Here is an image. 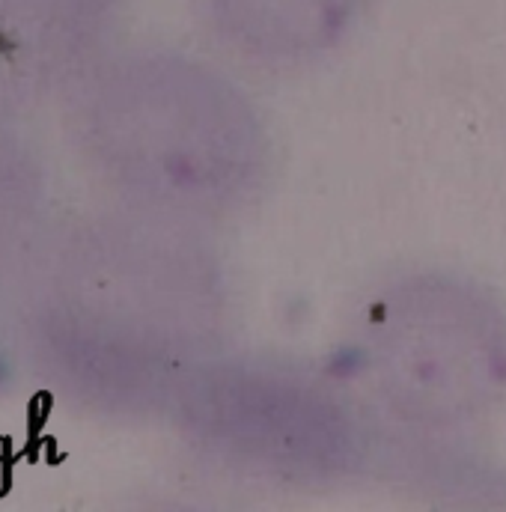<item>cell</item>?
I'll return each instance as SVG.
<instances>
[{
  "label": "cell",
  "mask_w": 506,
  "mask_h": 512,
  "mask_svg": "<svg viewBox=\"0 0 506 512\" xmlns=\"http://www.w3.org/2000/svg\"><path fill=\"white\" fill-rule=\"evenodd\" d=\"M361 361L399 420L432 432L477 426L506 402V307L465 277H402L367 307Z\"/></svg>",
  "instance_id": "1"
},
{
  "label": "cell",
  "mask_w": 506,
  "mask_h": 512,
  "mask_svg": "<svg viewBox=\"0 0 506 512\" xmlns=\"http://www.w3.org/2000/svg\"><path fill=\"white\" fill-rule=\"evenodd\" d=\"M185 417L230 465L289 483H337L370 459L367 426L343 396L265 361L197 367Z\"/></svg>",
  "instance_id": "2"
},
{
  "label": "cell",
  "mask_w": 506,
  "mask_h": 512,
  "mask_svg": "<svg viewBox=\"0 0 506 512\" xmlns=\"http://www.w3.org/2000/svg\"><path fill=\"white\" fill-rule=\"evenodd\" d=\"M134 155L161 191L197 209H239L265 173V128L245 93L218 72L158 60L131 78Z\"/></svg>",
  "instance_id": "3"
},
{
  "label": "cell",
  "mask_w": 506,
  "mask_h": 512,
  "mask_svg": "<svg viewBox=\"0 0 506 512\" xmlns=\"http://www.w3.org/2000/svg\"><path fill=\"white\" fill-rule=\"evenodd\" d=\"M361 0H209V21L230 51L262 66H298L337 48Z\"/></svg>",
  "instance_id": "4"
}]
</instances>
